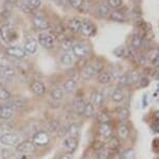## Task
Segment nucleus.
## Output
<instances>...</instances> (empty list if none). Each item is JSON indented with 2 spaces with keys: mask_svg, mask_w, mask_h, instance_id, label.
<instances>
[{
  "mask_svg": "<svg viewBox=\"0 0 159 159\" xmlns=\"http://www.w3.org/2000/svg\"><path fill=\"white\" fill-rule=\"evenodd\" d=\"M137 61H139V65L145 66V65L147 64V62L149 61V59H148V57H147V55H145V54H140V55L137 56Z\"/></svg>",
  "mask_w": 159,
  "mask_h": 159,
  "instance_id": "51",
  "label": "nucleus"
},
{
  "mask_svg": "<svg viewBox=\"0 0 159 159\" xmlns=\"http://www.w3.org/2000/svg\"><path fill=\"white\" fill-rule=\"evenodd\" d=\"M32 143L37 147H45L50 143V135L47 131L39 130L32 136Z\"/></svg>",
  "mask_w": 159,
  "mask_h": 159,
  "instance_id": "3",
  "label": "nucleus"
},
{
  "mask_svg": "<svg viewBox=\"0 0 159 159\" xmlns=\"http://www.w3.org/2000/svg\"><path fill=\"white\" fill-rule=\"evenodd\" d=\"M66 133L68 134L70 137H75V139H78L80 134V128L76 123H72L67 127V132Z\"/></svg>",
  "mask_w": 159,
  "mask_h": 159,
  "instance_id": "21",
  "label": "nucleus"
},
{
  "mask_svg": "<svg viewBox=\"0 0 159 159\" xmlns=\"http://www.w3.org/2000/svg\"><path fill=\"white\" fill-rule=\"evenodd\" d=\"M77 84L78 83L74 78H69V79H67L64 82V84H62V91L71 94V93H73L77 89Z\"/></svg>",
  "mask_w": 159,
  "mask_h": 159,
  "instance_id": "18",
  "label": "nucleus"
},
{
  "mask_svg": "<svg viewBox=\"0 0 159 159\" xmlns=\"http://www.w3.org/2000/svg\"><path fill=\"white\" fill-rule=\"evenodd\" d=\"M61 159H73V157H72L71 154H65V155L61 156Z\"/></svg>",
  "mask_w": 159,
  "mask_h": 159,
  "instance_id": "54",
  "label": "nucleus"
},
{
  "mask_svg": "<svg viewBox=\"0 0 159 159\" xmlns=\"http://www.w3.org/2000/svg\"><path fill=\"white\" fill-rule=\"evenodd\" d=\"M59 61L64 66H71L72 62H73V59H72V56L68 52H62L61 56H59Z\"/></svg>",
  "mask_w": 159,
  "mask_h": 159,
  "instance_id": "36",
  "label": "nucleus"
},
{
  "mask_svg": "<svg viewBox=\"0 0 159 159\" xmlns=\"http://www.w3.org/2000/svg\"><path fill=\"white\" fill-rule=\"evenodd\" d=\"M107 4L110 8H119L120 7H122L123 4V0H107Z\"/></svg>",
  "mask_w": 159,
  "mask_h": 159,
  "instance_id": "43",
  "label": "nucleus"
},
{
  "mask_svg": "<svg viewBox=\"0 0 159 159\" xmlns=\"http://www.w3.org/2000/svg\"><path fill=\"white\" fill-rule=\"evenodd\" d=\"M79 32L86 38H92L97 34V27L91 21H82Z\"/></svg>",
  "mask_w": 159,
  "mask_h": 159,
  "instance_id": "7",
  "label": "nucleus"
},
{
  "mask_svg": "<svg viewBox=\"0 0 159 159\" xmlns=\"http://www.w3.org/2000/svg\"><path fill=\"white\" fill-rule=\"evenodd\" d=\"M5 52L8 56L16 59H23L26 56V53L23 48L18 46H10L5 49Z\"/></svg>",
  "mask_w": 159,
  "mask_h": 159,
  "instance_id": "9",
  "label": "nucleus"
},
{
  "mask_svg": "<svg viewBox=\"0 0 159 159\" xmlns=\"http://www.w3.org/2000/svg\"><path fill=\"white\" fill-rule=\"evenodd\" d=\"M96 75V71L95 69L93 68L92 64H86L85 66H83L82 69L80 70V76H81L82 79L84 80H89L92 78H94Z\"/></svg>",
  "mask_w": 159,
  "mask_h": 159,
  "instance_id": "15",
  "label": "nucleus"
},
{
  "mask_svg": "<svg viewBox=\"0 0 159 159\" xmlns=\"http://www.w3.org/2000/svg\"><path fill=\"white\" fill-rule=\"evenodd\" d=\"M121 159H135V151L132 148L125 149L121 154H120Z\"/></svg>",
  "mask_w": 159,
  "mask_h": 159,
  "instance_id": "33",
  "label": "nucleus"
},
{
  "mask_svg": "<svg viewBox=\"0 0 159 159\" xmlns=\"http://www.w3.org/2000/svg\"><path fill=\"white\" fill-rule=\"evenodd\" d=\"M97 121L99 124H103V123H110L111 121V116H110L109 112L107 110H101L97 113V116H96Z\"/></svg>",
  "mask_w": 159,
  "mask_h": 159,
  "instance_id": "27",
  "label": "nucleus"
},
{
  "mask_svg": "<svg viewBox=\"0 0 159 159\" xmlns=\"http://www.w3.org/2000/svg\"><path fill=\"white\" fill-rule=\"evenodd\" d=\"M120 145H121V140L116 137H110V139L107 140V147L111 152H116L120 148Z\"/></svg>",
  "mask_w": 159,
  "mask_h": 159,
  "instance_id": "30",
  "label": "nucleus"
},
{
  "mask_svg": "<svg viewBox=\"0 0 159 159\" xmlns=\"http://www.w3.org/2000/svg\"><path fill=\"white\" fill-rule=\"evenodd\" d=\"M143 37H140L139 34H135L131 40V47L133 48L134 50L137 51L139 50L140 48L143 47Z\"/></svg>",
  "mask_w": 159,
  "mask_h": 159,
  "instance_id": "31",
  "label": "nucleus"
},
{
  "mask_svg": "<svg viewBox=\"0 0 159 159\" xmlns=\"http://www.w3.org/2000/svg\"><path fill=\"white\" fill-rule=\"evenodd\" d=\"M50 97L54 101H61L65 97V92L61 88H53L50 91Z\"/></svg>",
  "mask_w": 159,
  "mask_h": 159,
  "instance_id": "28",
  "label": "nucleus"
},
{
  "mask_svg": "<svg viewBox=\"0 0 159 159\" xmlns=\"http://www.w3.org/2000/svg\"><path fill=\"white\" fill-rule=\"evenodd\" d=\"M98 135L102 142L103 140H108L112 136V127L110 123H103V124H99L98 127Z\"/></svg>",
  "mask_w": 159,
  "mask_h": 159,
  "instance_id": "6",
  "label": "nucleus"
},
{
  "mask_svg": "<svg viewBox=\"0 0 159 159\" xmlns=\"http://www.w3.org/2000/svg\"><path fill=\"white\" fill-rule=\"evenodd\" d=\"M104 101V95L99 91H94L91 95V103L95 107H100L103 104Z\"/></svg>",
  "mask_w": 159,
  "mask_h": 159,
  "instance_id": "17",
  "label": "nucleus"
},
{
  "mask_svg": "<svg viewBox=\"0 0 159 159\" xmlns=\"http://www.w3.org/2000/svg\"><path fill=\"white\" fill-rule=\"evenodd\" d=\"M0 35H1L2 40L8 44L15 43L18 39V32L16 29L10 25H7V24L1 26V28H0Z\"/></svg>",
  "mask_w": 159,
  "mask_h": 159,
  "instance_id": "1",
  "label": "nucleus"
},
{
  "mask_svg": "<svg viewBox=\"0 0 159 159\" xmlns=\"http://www.w3.org/2000/svg\"><path fill=\"white\" fill-rule=\"evenodd\" d=\"M38 48H39L38 40H35V39H28V40L25 42V44H24L23 49L25 51L26 54L32 55L38 51Z\"/></svg>",
  "mask_w": 159,
  "mask_h": 159,
  "instance_id": "12",
  "label": "nucleus"
},
{
  "mask_svg": "<svg viewBox=\"0 0 159 159\" xmlns=\"http://www.w3.org/2000/svg\"><path fill=\"white\" fill-rule=\"evenodd\" d=\"M113 54L118 57H123L125 54H126V49L123 46H120V47H116L115 50H113Z\"/></svg>",
  "mask_w": 159,
  "mask_h": 159,
  "instance_id": "46",
  "label": "nucleus"
},
{
  "mask_svg": "<svg viewBox=\"0 0 159 159\" xmlns=\"http://www.w3.org/2000/svg\"><path fill=\"white\" fill-rule=\"evenodd\" d=\"M93 66V68L95 69V71H96V73H100V72L103 71V65L101 64V62H98V61H95V62H93L92 64Z\"/></svg>",
  "mask_w": 159,
  "mask_h": 159,
  "instance_id": "50",
  "label": "nucleus"
},
{
  "mask_svg": "<svg viewBox=\"0 0 159 159\" xmlns=\"http://www.w3.org/2000/svg\"><path fill=\"white\" fill-rule=\"evenodd\" d=\"M150 84V79L148 77L146 76H142L139 78V86L140 89H146L147 86Z\"/></svg>",
  "mask_w": 159,
  "mask_h": 159,
  "instance_id": "44",
  "label": "nucleus"
},
{
  "mask_svg": "<svg viewBox=\"0 0 159 159\" xmlns=\"http://www.w3.org/2000/svg\"><path fill=\"white\" fill-rule=\"evenodd\" d=\"M72 51H73V54L76 56L78 58H83L88 55L89 53V49H88V46L82 43H79V44H76L72 47Z\"/></svg>",
  "mask_w": 159,
  "mask_h": 159,
  "instance_id": "11",
  "label": "nucleus"
},
{
  "mask_svg": "<svg viewBox=\"0 0 159 159\" xmlns=\"http://www.w3.org/2000/svg\"><path fill=\"white\" fill-rule=\"evenodd\" d=\"M30 91L35 96H44L46 93V86L40 80H34L30 83Z\"/></svg>",
  "mask_w": 159,
  "mask_h": 159,
  "instance_id": "13",
  "label": "nucleus"
},
{
  "mask_svg": "<svg viewBox=\"0 0 159 159\" xmlns=\"http://www.w3.org/2000/svg\"><path fill=\"white\" fill-rule=\"evenodd\" d=\"M112 152L110 151V150L108 148H103L101 149L100 151L97 152V155H96V157H97V159H109L110 156H111Z\"/></svg>",
  "mask_w": 159,
  "mask_h": 159,
  "instance_id": "34",
  "label": "nucleus"
},
{
  "mask_svg": "<svg viewBox=\"0 0 159 159\" xmlns=\"http://www.w3.org/2000/svg\"><path fill=\"white\" fill-rule=\"evenodd\" d=\"M0 130H1L3 133H7V132H13L14 130V126L8 123L7 121H2L0 122Z\"/></svg>",
  "mask_w": 159,
  "mask_h": 159,
  "instance_id": "38",
  "label": "nucleus"
},
{
  "mask_svg": "<svg viewBox=\"0 0 159 159\" xmlns=\"http://www.w3.org/2000/svg\"><path fill=\"white\" fill-rule=\"evenodd\" d=\"M11 99V94L7 91L4 86L0 85V100L2 101H8Z\"/></svg>",
  "mask_w": 159,
  "mask_h": 159,
  "instance_id": "37",
  "label": "nucleus"
},
{
  "mask_svg": "<svg viewBox=\"0 0 159 159\" xmlns=\"http://www.w3.org/2000/svg\"><path fill=\"white\" fill-rule=\"evenodd\" d=\"M131 1H136V0H131Z\"/></svg>",
  "mask_w": 159,
  "mask_h": 159,
  "instance_id": "55",
  "label": "nucleus"
},
{
  "mask_svg": "<svg viewBox=\"0 0 159 159\" xmlns=\"http://www.w3.org/2000/svg\"><path fill=\"white\" fill-rule=\"evenodd\" d=\"M37 150V146L32 143V140L26 139L19 143L16 146V151L20 154H32Z\"/></svg>",
  "mask_w": 159,
  "mask_h": 159,
  "instance_id": "5",
  "label": "nucleus"
},
{
  "mask_svg": "<svg viewBox=\"0 0 159 159\" xmlns=\"http://www.w3.org/2000/svg\"><path fill=\"white\" fill-rule=\"evenodd\" d=\"M111 75H110L108 72H105V71H102L100 73L98 74V82L100 83V84H103V85H106L108 84V83L111 82Z\"/></svg>",
  "mask_w": 159,
  "mask_h": 159,
  "instance_id": "24",
  "label": "nucleus"
},
{
  "mask_svg": "<svg viewBox=\"0 0 159 159\" xmlns=\"http://www.w3.org/2000/svg\"><path fill=\"white\" fill-rule=\"evenodd\" d=\"M16 74L15 69L7 65H2L0 64V76L2 77H13Z\"/></svg>",
  "mask_w": 159,
  "mask_h": 159,
  "instance_id": "22",
  "label": "nucleus"
},
{
  "mask_svg": "<svg viewBox=\"0 0 159 159\" xmlns=\"http://www.w3.org/2000/svg\"><path fill=\"white\" fill-rule=\"evenodd\" d=\"M81 22L82 21L77 19V18H72L68 22V26L73 32H79L80 27H81Z\"/></svg>",
  "mask_w": 159,
  "mask_h": 159,
  "instance_id": "29",
  "label": "nucleus"
},
{
  "mask_svg": "<svg viewBox=\"0 0 159 159\" xmlns=\"http://www.w3.org/2000/svg\"><path fill=\"white\" fill-rule=\"evenodd\" d=\"M14 113H15V109L8 104L0 105V119L2 121H7L11 118H13Z\"/></svg>",
  "mask_w": 159,
  "mask_h": 159,
  "instance_id": "14",
  "label": "nucleus"
},
{
  "mask_svg": "<svg viewBox=\"0 0 159 159\" xmlns=\"http://www.w3.org/2000/svg\"><path fill=\"white\" fill-rule=\"evenodd\" d=\"M69 3L73 8H79L82 7L83 0H69Z\"/></svg>",
  "mask_w": 159,
  "mask_h": 159,
  "instance_id": "48",
  "label": "nucleus"
},
{
  "mask_svg": "<svg viewBox=\"0 0 159 159\" xmlns=\"http://www.w3.org/2000/svg\"><path fill=\"white\" fill-rule=\"evenodd\" d=\"M38 43L45 49H52L55 45V38L49 32L43 31L38 35Z\"/></svg>",
  "mask_w": 159,
  "mask_h": 159,
  "instance_id": "2",
  "label": "nucleus"
},
{
  "mask_svg": "<svg viewBox=\"0 0 159 159\" xmlns=\"http://www.w3.org/2000/svg\"><path fill=\"white\" fill-rule=\"evenodd\" d=\"M73 42H72L70 39H62L61 43V48L62 50H65L66 52H67L68 50L72 49V47H73Z\"/></svg>",
  "mask_w": 159,
  "mask_h": 159,
  "instance_id": "39",
  "label": "nucleus"
},
{
  "mask_svg": "<svg viewBox=\"0 0 159 159\" xmlns=\"http://www.w3.org/2000/svg\"><path fill=\"white\" fill-rule=\"evenodd\" d=\"M48 127H49V130L53 131V132H57L61 126H59V123L58 122L53 121V122H51L49 125H48Z\"/></svg>",
  "mask_w": 159,
  "mask_h": 159,
  "instance_id": "49",
  "label": "nucleus"
},
{
  "mask_svg": "<svg viewBox=\"0 0 159 159\" xmlns=\"http://www.w3.org/2000/svg\"><path fill=\"white\" fill-rule=\"evenodd\" d=\"M109 19L115 21V22H119V23H122V22H125L126 21V15L124 13H122L121 11H113L110 13L109 15Z\"/></svg>",
  "mask_w": 159,
  "mask_h": 159,
  "instance_id": "26",
  "label": "nucleus"
},
{
  "mask_svg": "<svg viewBox=\"0 0 159 159\" xmlns=\"http://www.w3.org/2000/svg\"><path fill=\"white\" fill-rule=\"evenodd\" d=\"M116 115L118 116L120 123L124 122L126 120H128L129 116H130V110L126 107H119L118 109L116 110Z\"/></svg>",
  "mask_w": 159,
  "mask_h": 159,
  "instance_id": "23",
  "label": "nucleus"
},
{
  "mask_svg": "<svg viewBox=\"0 0 159 159\" xmlns=\"http://www.w3.org/2000/svg\"><path fill=\"white\" fill-rule=\"evenodd\" d=\"M159 55V50L158 49H156V48H153V49H151L148 52V54H147V57H148V59L150 61H153L156 56H158Z\"/></svg>",
  "mask_w": 159,
  "mask_h": 159,
  "instance_id": "47",
  "label": "nucleus"
},
{
  "mask_svg": "<svg viewBox=\"0 0 159 159\" xmlns=\"http://www.w3.org/2000/svg\"><path fill=\"white\" fill-rule=\"evenodd\" d=\"M24 103H25V100H24L23 98H14L13 101L11 102L10 106L13 107L14 109H15V107H18V108H20V107L24 106Z\"/></svg>",
  "mask_w": 159,
  "mask_h": 159,
  "instance_id": "40",
  "label": "nucleus"
},
{
  "mask_svg": "<svg viewBox=\"0 0 159 159\" xmlns=\"http://www.w3.org/2000/svg\"><path fill=\"white\" fill-rule=\"evenodd\" d=\"M139 78H140V75L137 71H132L130 74H129V80L130 82L132 83H137L139 81Z\"/></svg>",
  "mask_w": 159,
  "mask_h": 159,
  "instance_id": "42",
  "label": "nucleus"
},
{
  "mask_svg": "<svg viewBox=\"0 0 159 159\" xmlns=\"http://www.w3.org/2000/svg\"><path fill=\"white\" fill-rule=\"evenodd\" d=\"M32 25L38 30H47L50 27V23L44 16H34L32 19Z\"/></svg>",
  "mask_w": 159,
  "mask_h": 159,
  "instance_id": "10",
  "label": "nucleus"
},
{
  "mask_svg": "<svg viewBox=\"0 0 159 159\" xmlns=\"http://www.w3.org/2000/svg\"><path fill=\"white\" fill-rule=\"evenodd\" d=\"M20 137L15 132H7V133H2L0 135V143L3 146L14 147L19 143Z\"/></svg>",
  "mask_w": 159,
  "mask_h": 159,
  "instance_id": "4",
  "label": "nucleus"
},
{
  "mask_svg": "<svg viewBox=\"0 0 159 159\" xmlns=\"http://www.w3.org/2000/svg\"><path fill=\"white\" fill-rule=\"evenodd\" d=\"M103 148H105V143L104 142H102L101 139H95L92 143V149L96 152L100 151V150Z\"/></svg>",
  "mask_w": 159,
  "mask_h": 159,
  "instance_id": "41",
  "label": "nucleus"
},
{
  "mask_svg": "<svg viewBox=\"0 0 159 159\" xmlns=\"http://www.w3.org/2000/svg\"><path fill=\"white\" fill-rule=\"evenodd\" d=\"M86 102L84 101V99L81 97H78L75 99L74 101V109L76 111L77 115L81 116L83 115V110H84V106H85Z\"/></svg>",
  "mask_w": 159,
  "mask_h": 159,
  "instance_id": "20",
  "label": "nucleus"
},
{
  "mask_svg": "<svg viewBox=\"0 0 159 159\" xmlns=\"http://www.w3.org/2000/svg\"><path fill=\"white\" fill-rule=\"evenodd\" d=\"M151 64L154 68H159V55L156 56L153 61H151Z\"/></svg>",
  "mask_w": 159,
  "mask_h": 159,
  "instance_id": "52",
  "label": "nucleus"
},
{
  "mask_svg": "<svg viewBox=\"0 0 159 159\" xmlns=\"http://www.w3.org/2000/svg\"><path fill=\"white\" fill-rule=\"evenodd\" d=\"M26 3H27L32 10H35V8H39L42 5V1L41 0H26Z\"/></svg>",
  "mask_w": 159,
  "mask_h": 159,
  "instance_id": "45",
  "label": "nucleus"
},
{
  "mask_svg": "<svg viewBox=\"0 0 159 159\" xmlns=\"http://www.w3.org/2000/svg\"><path fill=\"white\" fill-rule=\"evenodd\" d=\"M111 100L116 103H121L122 101H124L125 99V95H124V92H123L122 89H115L111 93Z\"/></svg>",
  "mask_w": 159,
  "mask_h": 159,
  "instance_id": "25",
  "label": "nucleus"
},
{
  "mask_svg": "<svg viewBox=\"0 0 159 159\" xmlns=\"http://www.w3.org/2000/svg\"><path fill=\"white\" fill-rule=\"evenodd\" d=\"M97 13H98V16L101 17V18H107L109 17L110 13H111V8L108 7L107 3H104L102 2L97 7Z\"/></svg>",
  "mask_w": 159,
  "mask_h": 159,
  "instance_id": "19",
  "label": "nucleus"
},
{
  "mask_svg": "<svg viewBox=\"0 0 159 159\" xmlns=\"http://www.w3.org/2000/svg\"><path fill=\"white\" fill-rule=\"evenodd\" d=\"M116 133H118V139L120 140H126L129 137L130 130H129L128 126L124 123H120L116 128Z\"/></svg>",
  "mask_w": 159,
  "mask_h": 159,
  "instance_id": "16",
  "label": "nucleus"
},
{
  "mask_svg": "<svg viewBox=\"0 0 159 159\" xmlns=\"http://www.w3.org/2000/svg\"><path fill=\"white\" fill-rule=\"evenodd\" d=\"M10 1H15V0H10Z\"/></svg>",
  "mask_w": 159,
  "mask_h": 159,
  "instance_id": "56",
  "label": "nucleus"
},
{
  "mask_svg": "<svg viewBox=\"0 0 159 159\" xmlns=\"http://www.w3.org/2000/svg\"><path fill=\"white\" fill-rule=\"evenodd\" d=\"M94 115H95V106L91 102H86L85 106H84V110H83V116H84L85 118L89 119Z\"/></svg>",
  "mask_w": 159,
  "mask_h": 159,
  "instance_id": "32",
  "label": "nucleus"
},
{
  "mask_svg": "<svg viewBox=\"0 0 159 159\" xmlns=\"http://www.w3.org/2000/svg\"><path fill=\"white\" fill-rule=\"evenodd\" d=\"M78 139H75V137H70L68 136L67 139H65L62 140V149L67 152V154H73V153L76 151L78 148Z\"/></svg>",
  "mask_w": 159,
  "mask_h": 159,
  "instance_id": "8",
  "label": "nucleus"
},
{
  "mask_svg": "<svg viewBox=\"0 0 159 159\" xmlns=\"http://www.w3.org/2000/svg\"><path fill=\"white\" fill-rule=\"evenodd\" d=\"M152 128H153V131H155L156 133L159 132V118L156 119V121L154 123V126H152Z\"/></svg>",
  "mask_w": 159,
  "mask_h": 159,
  "instance_id": "53",
  "label": "nucleus"
},
{
  "mask_svg": "<svg viewBox=\"0 0 159 159\" xmlns=\"http://www.w3.org/2000/svg\"><path fill=\"white\" fill-rule=\"evenodd\" d=\"M116 81H118V85L120 89L124 88V86L128 85L130 80H129V75L128 74H122L116 78Z\"/></svg>",
  "mask_w": 159,
  "mask_h": 159,
  "instance_id": "35",
  "label": "nucleus"
}]
</instances>
